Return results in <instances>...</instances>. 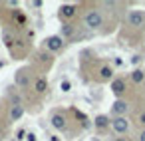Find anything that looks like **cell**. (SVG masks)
Here are the masks:
<instances>
[{
	"label": "cell",
	"mask_w": 145,
	"mask_h": 141,
	"mask_svg": "<svg viewBox=\"0 0 145 141\" xmlns=\"http://www.w3.org/2000/svg\"><path fill=\"white\" fill-rule=\"evenodd\" d=\"M58 87H60V91H62V93H70L74 86H72V82H70L68 78H62V80H60V84H58Z\"/></svg>",
	"instance_id": "2e32d148"
},
{
	"label": "cell",
	"mask_w": 145,
	"mask_h": 141,
	"mask_svg": "<svg viewBox=\"0 0 145 141\" xmlns=\"http://www.w3.org/2000/svg\"><path fill=\"white\" fill-rule=\"evenodd\" d=\"M111 91H113L115 95H121V93L125 91V80H121V78H115V80L111 82Z\"/></svg>",
	"instance_id": "7c38bea8"
},
{
	"label": "cell",
	"mask_w": 145,
	"mask_h": 141,
	"mask_svg": "<svg viewBox=\"0 0 145 141\" xmlns=\"http://www.w3.org/2000/svg\"><path fill=\"white\" fill-rule=\"evenodd\" d=\"M50 123L56 131H66L68 129V119H66V113H62V111H54L52 117H50Z\"/></svg>",
	"instance_id": "277c9868"
},
{
	"label": "cell",
	"mask_w": 145,
	"mask_h": 141,
	"mask_svg": "<svg viewBox=\"0 0 145 141\" xmlns=\"http://www.w3.org/2000/svg\"><path fill=\"white\" fill-rule=\"evenodd\" d=\"M139 62H141V56H133L131 58V64H139Z\"/></svg>",
	"instance_id": "603a6c76"
},
{
	"label": "cell",
	"mask_w": 145,
	"mask_h": 141,
	"mask_svg": "<svg viewBox=\"0 0 145 141\" xmlns=\"http://www.w3.org/2000/svg\"><path fill=\"white\" fill-rule=\"evenodd\" d=\"M127 109H129V105H127V101H123V99H115L113 105H111V113H113L115 117H123V115L127 113Z\"/></svg>",
	"instance_id": "52a82bcc"
},
{
	"label": "cell",
	"mask_w": 145,
	"mask_h": 141,
	"mask_svg": "<svg viewBox=\"0 0 145 141\" xmlns=\"http://www.w3.org/2000/svg\"><path fill=\"white\" fill-rule=\"evenodd\" d=\"M22 115H24V105H22V103H14V105H12V109H10L8 119H10V121H20V119H22Z\"/></svg>",
	"instance_id": "8fae6325"
},
{
	"label": "cell",
	"mask_w": 145,
	"mask_h": 141,
	"mask_svg": "<svg viewBox=\"0 0 145 141\" xmlns=\"http://www.w3.org/2000/svg\"><path fill=\"white\" fill-rule=\"evenodd\" d=\"M84 24H86V28H89V30H97L99 26H103V16H101V12H99V10H88L86 16H84Z\"/></svg>",
	"instance_id": "6da1fadb"
},
{
	"label": "cell",
	"mask_w": 145,
	"mask_h": 141,
	"mask_svg": "<svg viewBox=\"0 0 145 141\" xmlns=\"http://www.w3.org/2000/svg\"><path fill=\"white\" fill-rule=\"evenodd\" d=\"M76 14H78V6H76V4H62L60 10H58V16H60V20H64V22L72 20Z\"/></svg>",
	"instance_id": "8992f818"
},
{
	"label": "cell",
	"mask_w": 145,
	"mask_h": 141,
	"mask_svg": "<svg viewBox=\"0 0 145 141\" xmlns=\"http://www.w3.org/2000/svg\"><path fill=\"white\" fill-rule=\"evenodd\" d=\"M139 141H145V131H141V133H139Z\"/></svg>",
	"instance_id": "4316f807"
},
{
	"label": "cell",
	"mask_w": 145,
	"mask_h": 141,
	"mask_svg": "<svg viewBox=\"0 0 145 141\" xmlns=\"http://www.w3.org/2000/svg\"><path fill=\"white\" fill-rule=\"evenodd\" d=\"M26 137H28V131H26L24 127H20V129L16 131V139H14V141H22V139H26Z\"/></svg>",
	"instance_id": "d6986e66"
},
{
	"label": "cell",
	"mask_w": 145,
	"mask_h": 141,
	"mask_svg": "<svg viewBox=\"0 0 145 141\" xmlns=\"http://www.w3.org/2000/svg\"><path fill=\"white\" fill-rule=\"evenodd\" d=\"M109 123H111V119H109L107 115H103V113L93 119V125H95L97 129H105V127H109Z\"/></svg>",
	"instance_id": "4fadbf2b"
},
{
	"label": "cell",
	"mask_w": 145,
	"mask_h": 141,
	"mask_svg": "<svg viewBox=\"0 0 145 141\" xmlns=\"http://www.w3.org/2000/svg\"><path fill=\"white\" fill-rule=\"evenodd\" d=\"M52 60H54V56H52L50 52H46V50H42V52L38 54V62H40V64H48V66H50Z\"/></svg>",
	"instance_id": "e0dca14e"
},
{
	"label": "cell",
	"mask_w": 145,
	"mask_h": 141,
	"mask_svg": "<svg viewBox=\"0 0 145 141\" xmlns=\"http://www.w3.org/2000/svg\"><path fill=\"white\" fill-rule=\"evenodd\" d=\"M113 64H115V66H123V60H121V58H113Z\"/></svg>",
	"instance_id": "cb8c5ba5"
},
{
	"label": "cell",
	"mask_w": 145,
	"mask_h": 141,
	"mask_svg": "<svg viewBox=\"0 0 145 141\" xmlns=\"http://www.w3.org/2000/svg\"><path fill=\"white\" fill-rule=\"evenodd\" d=\"M111 78H113V70H111V66H101V70H99V80L105 82V80H111Z\"/></svg>",
	"instance_id": "9a60e30c"
},
{
	"label": "cell",
	"mask_w": 145,
	"mask_h": 141,
	"mask_svg": "<svg viewBox=\"0 0 145 141\" xmlns=\"http://www.w3.org/2000/svg\"><path fill=\"white\" fill-rule=\"evenodd\" d=\"M32 89H34V93H38V95L48 93V80H46V78H36Z\"/></svg>",
	"instance_id": "9c48e42d"
},
{
	"label": "cell",
	"mask_w": 145,
	"mask_h": 141,
	"mask_svg": "<svg viewBox=\"0 0 145 141\" xmlns=\"http://www.w3.org/2000/svg\"><path fill=\"white\" fill-rule=\"evenodd\" d=\"M14 84L20 89H28L30 87V70L28 68H20L14 76Z\"/></svg>",
	"instance_id": "3957f363"
},
{
	"label": "cell",
	"mask_w": 145,
	"mask_h": 141,
	"mask_svg": "<svg viewBox=\"0 0 145 141\" xmlns=\"http://www.w3.org/2000/svg\"><path fill=\"white\" fill-rule=\"evenodd\" d=\"M12 22H14V26H26V16H24V12H22V10H14V12H12Z\"/></svg>",
	"instance_id": "5bb4252c"
},
{
	"label": "cell",
	"mask_w": 145,
	"mask_h": 141,
	"mask_svg": "<svg viewBox=\"0 0 145 141\" xmlns=\"http://www.w3.org/2000/svg\"><path fill=\"white\" fill-rule=\"evenodd\" d=\"M115 141H127V139H125V137H117Z\"/></svg>",
	"instance_id": "83f0119b"
},
{
	"label": "cell",
	"mask_w": 145,
	"mask_h": 141,
	"mask_svg": "<svg viewBox=\"0 0 145 141\" xmlns=\"http://www.w3.org/2000/svg\"><path fill=\"white\" fill-rule=\"evenodd\" d=\"M30 6H34V8H42L44 2H42V0H34V2H30Z\"/></svg>",
	"instance_id": "44dd1931"
},
{
	"label": "cell",
	"mask_w": 145,
	"mask_h": 141,
	"mask_svg": "<svg viewBox=\"0 0 145 141\" xmlns=\"http://www.w3.org/2000/svg\"><path fill=\"white\" fill-rule=\"evenodd\" d=\"M139 123H143V125H145V111L139 115Z\"/></svg>",
	"instance_id": "484cf974"
},
{
	"label": "cell",
	"mask_w": 145,
	"mask_h": 141,
	"mask_svg": "<svg viewBox=\"0 0 145 141\" xmlns=\"http://www.w3.org/2000/svg\"><path fill=\"white\" fill-rule=\"evenodd\" d=\"M74 34H76V26H74L72 22H64V24L60 26V38L68 40V38H72Z\"/></svg>",
	"instance_id": "30bf717a"
},
{
	"label": "cell",
	"mask_w": 145,
	"mask_h": 141,
	"mask_svg": "<svg viewBox=\"0 0 145 141\" xmlns=\"http://www.w3.org/2000/svg\"><path fill=\"white\" fill-rule=\"evenodd\" d=\"M111 127H113L115 133H127L129 121H127L125 117H113V119H111Z\"/></svg>",
	"instance_id": "ba28073f"
},
{
	"label": "cell",
	"mask_w": 145,
	"mask_h": 141,
	"mask_svg": "<svg viewBox=\"0 0 145 141\" xmlns=\"http://www.w3.org/2000/svg\"><path fill=\"white\" fill-rule=\"evenodd\" d=\"M50 141H64L60 135H50Z\"/></svg>",
	"instance_id": "d4e9b609"
},
{
	"label": "cell",
	"mask_w": 145,
	"mask_h": 141,
	"mask_svg": "<svg viewBox=\"0 0 145 141\" xmlns=\"http://www.w3.org/2000/svg\"><path fill=\"white\" fill-rule=\"evenodd\" d=\"M62 48H64V38H60V34H56V36H48V38L44 40V50L50 52V54L60 52Z\"/></svg>",
	"instance_id": "7a4b0ae2"
},
{
	"label": "cell",
	"mask_w": 145,
	"mask_h": 141,
	"mask_svg": "<svg viewBox=\"0 0 145 141\" xmlns=\"http://www.w3.org/2000/svg\"><path fill=\"white\" fill-rule=\"evenodd\" d=\"M131 80H133L135 84H141V82L145 80V72H143V70H133V72H131Z\"/></svg>",
	"instance_id": "ac0fdd59"
},
{
	"label": "cell",
	"mask_w": 145,
	"mask_h": 141,
	"mask_svg": "<svg viewBox=\"0 0 145 141\" xmlns=\"http://www.w3.org/2000/svg\"><path fill=\"white\" fill-rule=\"evenodd\" d=\"M26 141H38L36 133H34V131H28V137H26Z\"/></svg>",
	"instance_id": "ffe728a7"
},
{
	"label": "cell",
	"mask_w": 145,
	"mask_h": 141,
	"mask_svg": "<svg viewBox=\"0 0 145 141\" xmlns=\"http://www.w3.org/2000/svg\"><path fill=\"white\" fill-rule=\"evenodd\" d=\"M6 6H10V8H16V6H18V2H16V0H10V2H6Z\"/></svg>",
	"instance_id": "7402d4cb"
},
{
	"label": "cell",
	"mask_w": 145,
	"mask_h": 141,
	"mask_svg": "<svg viewBox=\"0 0 145 141\" xmlns=\"http://www.w3.org/2000/svg\"><path fill=\"white\" fill-rule=\"evenodd\" d=\"M127 24H129L131 28H141V26L145 24V12H141V10H131V12L127 14Z\"/></svg>",
	"instance_id": "5b68a950"
}]
</instances>
